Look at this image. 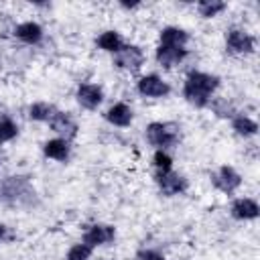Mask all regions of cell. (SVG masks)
<instances>
[{
    "label": "cell",
    "instance_id": "14",
    "mask_svg": "<svg viewBox=\"0 0 260 260\" xmlns=\"http://www.w3.org/2000/svg\"><path fill=\"white\" fill-rule=\"evenodd\" d=\"M106 120L112 122L114 126H128L132 122V112H130V108L126 104H116V106H112L108 110Z\"/></svg>",
    "mask_w": 260,
    "mask_h": 260
},
{
    "label": "cell",
    "instance_id": "2",
    "mask_svg": "<svg viewBox=\"0 0 260 260\" xmlns=\"http://www.w3.org/2000/svg\"><path fill=\"white\" fill-rule=\"evenodd\" d=\"M146 136L154 146H173L179 138V130L175 124L169 122H152L146 128Z\"/></svg>",
    "mask_w": 260,
    "mask_h": 260
},
{
    "label": "cell",
    "instance_id": "11",
    "mask_svg": "<svg viewBox=\"0 0 260 260\" xmlns=\"http://www.w3.org/2000/svg\"><path fill=\"white\" fill-rule=\"evenodd\" d=\"M187 32L183 28H177V26H167L162 28L160 32V45L162 47H173V49H185V43H187Z\"/></svg>",
    "mask_w": 260,
    "mask_h": 260
},
{
    "label": "cell",
    "instance_id": "12",
    "mask_svg": "<svg viewBox=\"0 0 260 260\" xmlns=\"http://www.w3.org/2000/svg\"><path fill=\"white\" fill-rule=\"evenodd\" d=\"M187 55V49H173V47H158L156 49V59L162 67H173L179 61H183Z\"/></svg>",
    "mask_w": 260,
    "mask_h": 260
},
{
    "label": "cell",
    "instance_id": "3",
    "mask_svg": "<svg viewBox=\"0 0 260 260\" xmlns=\"http://www.w3.org/2000/svg\"><path fill=\"white\" fill-rule=\"evenodd\" d=\"M116 65L120 69H128V71H138L140 65L144 63V55L138 47L134 45H122V49L116 53Z\"/></svg>",
    "mask_w": 260,
    "mask_h": 260
},
{
    "label": "cell",
    "instance_id": "24",
    "mask_svg": "<svg viewBox=\"0 0 260 260\" xmlns=\"http://www.w3.org/2000/svg\"><path fill=\"white\" fill-rule=\"evenodd\" d=\"M136 260H165V258L154 250H140L136 254Z\"/></svg>",
    "mask_w": 260,
    "mask_h": 260
},
{
    "label": "cell",
    "instance_id": "16",
    "mask_svg": "<svg viewBox=\"0 0 260 260\" xmlns=\"http://www.w3.org/2000/svg\"><path fill=\"white\" fill-rule=\"evenodd\" d=\"M43 150L49 158H55V160H65L69 156V146H67V140H63V138L49 140Z\"/></svg>",
    "mask_w": 260,
    "mask_h": 260
},
{
    "label": "cell",
    "instance_id": "8",
    "mask_svg": "<svg viewBox=\"0 0 260 260\" xmlns=\"http://www.w3.org/2000/svg\"><path fill=\"white\" fill-rule=\"evenodd\" d=\"M114 236H116V232H114V228H110V225H91V228L83 234V244L89 246V248H93V246L112 242Z\"/></svg>",
    "mask_w": 260,
    "mask_h": 260
},
{
    "label": "cell",
    "instance_id": "17",
    "mask_svg": "<svg viewBox=\"0 0 260 260\" xmlns=\"http://www.w3.org/2000/svg\"><path fill=\"white\" fill-rule=\"evenodd\" d=\"M98 45L104 49V51H110V53H118L122 49V39L116 30H106L98 37Z\"/></svg>",
    "mask_w": 260,
    "mask_h": 260
},
{
    "label": "cell",
    "instance_id": "9",
    "mask_svg": "<svg viewBox=\"0 0 260 260\" xmlns=\"http://www.w3.org/2000/svg\"><path fill=\"white\" fill-rule=\"evenodd\" d=\"M51 122V128L63 136V140H69L77 134V124L73 122V118L69 114H63V112H55V116L49 120Z\"/></svg>",
    "mask_w": 260,
    "mask_h": 260
},
{
    "label": "cell",
    "instance_id": "19",
    "mask_svg": "<svg viewBox=\"0 0 260 260\" xmlns=\"http://www.w3.org/2000/svg\"><path fill=\"white\" fill-rule=\"evenodd\" d=\"M234 130H236L238 134H242V136H252V134H256V130H258V124H256L254 120L246 118V116H238V118L234 120Z\"/></svg>",
    "mask_w": 260,
    "mask_h": 260
},
{
    "label": "cell",
    "instance_id": "4",
    "mask_svg": "<svg viewBox=\"0 0 260 260\" xmlns=\"http://www.w3.org/2000/svg\"><path fill=\"white\" fill-rule=\"evenodd\" d=\"M138 91L142 95H148V98H162L171 91V87L156 75H146L138 81Z\"/></svg>",
    "mask_w": 260,
    "mask_h": 260
},
{
    "label": "cell",
    "instance_id": "22",
    "mask_svg": "<svg viewBox=\"0 0 260 260\" xmlns=\"http://www.w3.org/2000/svg\"><path fill=\"white\" fill-rule=\"evenodd\" d=\"M91 254V248L85 244H75L69 252H67V260H87Z\"/></svg>",
    "mask_w": 260,
    "mask_h": 260
},
{
    "label": "cell",
    "instance_id": "21",
    "mask_svg": "<svg viewBox=\"0 0 260 260\" xmlns=\"http://www.w3.org/2000/svg\"><path fill=\"white\" fill-rule=\"evenodd\" d=\"M16 132H18V128L10 118H0V142L12 140L16 136Z\"/></svg>",
    "mask_w": 260,
    "mask_h": 260
},
{
    "label": "cell",
    "instance_id": "20",
    "mask_svg": "<svg viewBox=\"0 0 260 260\" xmlns=\"http://www.w3.org/2000/svg\"><path fill=\"white\" fill-rule=\"evenodd\" d=\"M225 8V4L223 2H215V0H205V2H199L197 4V10H199V14L201 16H205V18H211V16H215L217 12H221Z\"/></svg>",
    "mask_w": 260,
    "mask_h": 260
},
{
    "label": "cell",
    "instance_id": "5",
    "mask_svg": "<svg viewBox=\"0 0 260 260\" xmlns=\"http://www.w3.org/2000/svg\"><path fill=\"white\" fill-rule=\"evenodd\" d=\"M225 43H228V49L232 53H250V51H254V39L248 32L240 30V28H232L228 32Z\"/></svg>",
    "mask_w": 260,
    "mask_h": 260
},
{
    "label": "cell",
    "instance_id": "23",
    "mask_svg": "<svg viewBox=\"0 0 260 260\" xmlns=\"http://www.w3.org/2000/svg\"><path fill=\"white\" fill-rule=\"evenodd\" d=\"M171 156L167 154V152H162V150H156L154 152V167H156V171L158 173H167V171H171Z\"/></svg>",
    "mask_w": 260,
    "mask_h": 260
},
{
    "label": "cell",
    "instance_id": "10",
    "mask_svg": "<svg viewBox=\"0 0 260 260\" xmlns=\"http://www.w3.org/2000/svg\"><path fill=\"white\" fill-rule=\"evenodd\" d=\"M77 100H79V104H81L83 108L93 110V108H98L100 102H102V89H100L98 85L83 83V85H79V89H77Z\"/></svg>",
    "mask_w": 260,
    "mask_h": 260
},
{
    "label": "cell",
    "instance_id": "13",
    "mask_svg": "<svg viewBox=\"0 0 260 260\" xmlns=\"http://www.w3.org/2000/svg\"><path fill=\"white\" fill-rule=\"evenodd\" d=\"M258 203L252 199H238L232 205V215L238 219H254L258 217Z\"/></svg>",
    "mask_w": 260,
    "mask_h": 260
},
{
    "label": "cell",
    "instance_id": "6",
    "mask_svg": "<svg viewBox=\"0 0 260 260\" xmlns=\"http://www.w3.org/2000/svg\"><path fill=\"white\" fill-rule=\"evenodd\" d=\"M213 185L217 187V189H221V191H225V193H232L234 189H238L240 187V183H242V179H240V175L232 169V167H221L213 177Z\"/></svg>",
    "mask_w": 260,
    "mask_h": 260
},
{
    "label": "cell",
    "instance_id": "25",
    "mask_svg": "<svg viewBox=\"0 0 260 260\" xmlns=\"http://www.w3.org/2000/svg\"><path fill=\"white\" fill-rule=\"evenodd\" d=\"M4 236H6V225H2V223H0V242L4 240Z\"/></svg>",
    "mask_w": 260,
    "mask_h": 260
},
{
    "label": "cell",
    "instance_id": "1",
    "mask_svg": "<svg viewBox=\"0 0 260 260\" xmlns=\"http://www.w3.org/2000/svg\"><path fill=\"white\" fill-rule=\"evenodd\" d=\"M215 87H217V77L215 75L193 71L185 81L183 95L187 98V102H191V104L201 108V106H205L209 102V95H211V91Z\"/></svg>",
    "mask_w": 260,
    "mask_h": 260
},
{
    "label": "cell",
    "instance_id": "18",
    "mask_svg": "<svg viewBox=\"0 0 260 260\" xmlns=\"http://www.w3.org/2000/svg\"><path fill=\"white\" fill-rule=\"evenodd\" d=\"M28 116L32 120H51L55 116V108L51 104H45V102H39V104H32L30 110H28Z\"/></svg>",
    "mask_w": 260,
    "mask_h": 260
},
{
    "label": "cell",
    "instance_id": "15",
    "mask_svg": "<svg viewBox=\"0 0 260 260\" xmlns=\"http://www.w3.org/2000/svg\"><path fill=\"white\" fill-rule=\"evenodd\" d=\"M16 37H18L20 41L32 45V43H39V41H41L43 30H41V26H39L37 22H22V24L16 26Z\"/></svg>",
    "mask_w": 260,
    "mask_h": 260
},
{
    "label": "cell",
    "instance_id": "7",
    "mask_svg": "<svg viewBox=\"0 0 260 260\" xmlns=\"http://www.w3.org/2000/svg\"><path fill=\"white\" fill-rule=\"evenodd\" d=\"M156 183H158V187H160V191L165 195H177V193L185 191V187H187L185 179L179 177V175H175L173 171L156 173Z\"/></svg>",
    "mask_w": 260,
    "mask_h": 260
},
{
    "label": "cell",
    "instance_id": "26",
    "mask_svg": "<svg viewBox=\"0 0 260 260\" xmlns=\"http://www.w3.org/2000/svg\"><path fill=\"white\" fill-rule=\"evenodd\" d=\"M2 158H4V154H2V150H0V165H2Z\"/></svg>",
    "mask_w": 260,
    "mask_h": 260
}]
</instances>
